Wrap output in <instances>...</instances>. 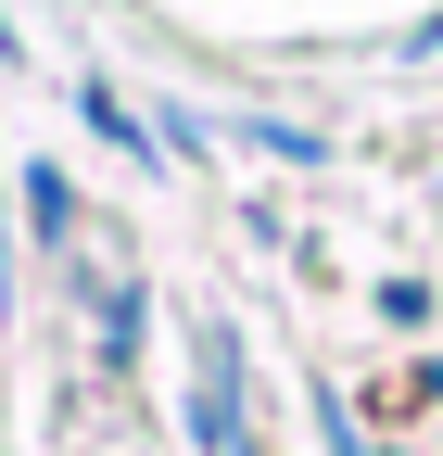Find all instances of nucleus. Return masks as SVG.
Instances as JSON below:
<instances>
[{"label": "nucleus", "instance_id": "f257e3e1", "mask_svg": "<svg viewBox=\"0 0 443 456\" xmlns=\"http://www.w3.org/2000/svg\"><path fill=\"white\" fill-rule=\"evenodd\" d=\"M190 431H203V456H241V330H203V368H190Z\"/></svg>", "mask_w": 443, "mask_h": 456}]
</instances>
